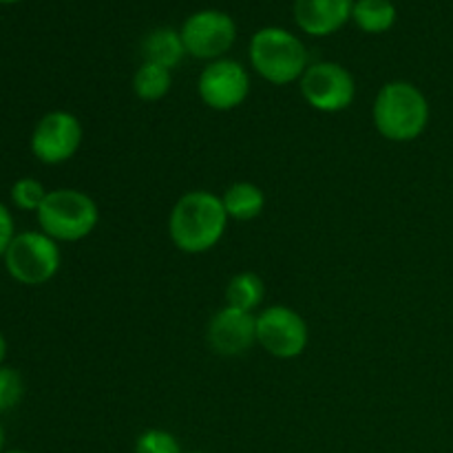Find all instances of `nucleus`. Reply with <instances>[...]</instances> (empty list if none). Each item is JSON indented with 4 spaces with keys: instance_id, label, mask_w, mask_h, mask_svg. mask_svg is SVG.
I'll return each mask as SVG.
<instances>
[{
    "instance_id": "nucleus-13",
    "label": "nucleus",
    "mask_w": 453,
    "mask_h": 453,
    "mask_svg": "<svg viewBox=\"0 0 453 453\" xmlns=\"http://www.w3.org/2000/svg\"><path fill=\"white\" fill-rule=\"evenodd\" d=\"M142 56L144 62H153V65L166 66V69H175L181 65L186 53L184 40H181L180 31L171 29V27H159L153 29L142 42Z\"/></svg>"
},
{
    "instance_id": "nucleus-24",
    "label": "nucleus",
    "mask_w": 453,
    "mask_h": 453,
    "mask_svg": "<svg viewBox=\"0 0 453 453\" xmlns=\"http://www.w3.org/2000/svg\"><path fill=\"white\" fill-rule=\"evenodd\" d=\"M13 3H20V0H0V4H13Z\"/></svg>"
},
{
    "instance_id": "nucleus-9",
    "label": "nucleus",
    "mask_w": 453,
    "mask_h": 453,
    "mask_svg": "<svg viewBox=\"0 0 453 453\" xmlns=\"http://www.w3.org/2000/svg\"><path fill=\"white\" fill-rule=\"evenodd\" d=\"M82 124L69 111H51L42 115L31 133V153L38 162L58 166L78 153L82 144Z\"/></svg>"
},
{
    "instance_id": "nucleus-15",
    "label": "nucleus",
    "mask_w": 453,
    "mask_h": 453,
    "mask_svg": "<svg viewBox=\"0 0 453 453\" xmlns=\"http://www.w3.org/2000/svg\"><path fill=\"white\" fill-rule=\"evenodd\" d=\"M352 20L365 34H385L396 22V4L392 0H354Z\"/></svg>"
},
{
    "instance_id": "nucleus-25",
    "label": "nucleus",
    "mask_w": 453,
    "mask_h": 453,
    "mask_svg": "<svg viewBox=\"0 0 453 453\" xmlns=\"http://www.w3.org/2000/svg\"><path fill=\"white\" fill-rule=\"evenodd\" d=\"M3 453H29V451H18L16 449V451H3Z\"/></svg>"
},
{
    "instance_id": "nucleus-8",
    "label": "nucleus",
    "mask_w": 453,
    "mask_h": 453,
    "mask_svg": "<svg viewBox=\"0 0 453 453\" xmlns=\"http://www.w3.org/2000/svg\"><path fill=\"white\" fill-rule=\"evenodd\" d=\"M301 96L321 113H339L354 102L357 84L352 73L336 62H317L305 69L299 80Z\"/></svg>"
},
{
    "instance_id": "nucleus-10",
    "label": "nucleus",
    "mask_w": 453,
    "mask_h": 453,
    "mask_svg": "<svg viewBox=\"0 0 453 453\" xmlns=\"http://www.w3.org/2000/svg\"><path fill=\"white\" fill-rule=\"evenodd\" d=\"M199 97L215 111H233L246 102L250 93V75L242 62L219 58L208 62L197 82Z\"/></svg>"
},
{
    "instance_id": "nucleus-16",
    "label": "nucleus",
    "mask_w": 453,
    "mask_h": 453,
    "mask_svg": "<svg viewBox=\"0 0 453 453\" xmlns=\"http://www.w3.org/2000/svg\"><path fill=\"white\" fill-rule=\"evenodd\" d=\"M173 73L166 66L142 62L140 69L133 75V93L144 102H157L171 91Z\"/></svg>"
},
{
    "instance_id": "nucleus-6",
    "label": "nucleus",
    "mask_w": 453,
    "mask_h": 453,
    "mask_svg": "<svg viewBox=\"0 0 453 453\" xmlns=\"http://www.w3.org/2000/svg\"><path fill=\"white\" fill-rule=\"evenodd\" d=\"M186 53L199 60H219L237 40L233 16L219 9H202L184 20L180 29Z\"/></svg>"
},
{
    "instance_id": "nucleus-18",
    "label": "nucleus",
    "mask_w": 453,
    "mask_h": 453,
    "mask_svg": "<svg viewBox=\"0 0 453 453\" xmlns=\"http://www.w3.org/2000/svg\"><path fill=\"white\" fill-rule=\"evenodd\" d=\"M49 190L44 188L42 181L34 180V177H20L13 181L12 186V202L13 206L27 212H38L42 202L47 199Z\"/></svg>"
},
{
    "instance_id": "nucleus-1",
    "label": "nucleus",
    "mask_w": 453,
    "mask_h": 453,
    "mask_svg": "<svg viewBox=\"0 0 453 453\" xmlns=\"http://www.w3.org/2000/svg\"><path fill=\"white\" fill-rule=\"evenodd\" d=\"M228 226L221 197L208 190H193L177 199L168 217V234L186 255H202L221 242Z\"/></svg>"
},
{
    "instance_id": "nucleus-21",
    "label": "nucleus",
    "mask_w": 453,
    "mask_h": 453,
    "mask_svg": "<svg viewBox=\"0 0 453 453\" xmlns=\"http://www.w3.org/2000/svg\"><path fill=\"white\" fill-rule=\"evenodd\" d=\"M16 237V228H13V217L12 212L7 211L3 202H0V257H4L9 243Z\"/></svg>"
},
{
    "instance_id": "nucleus-2",
    "label": "nucleus",
    "mask_w": 453,
    "mask_h": 453,
    "mask_svg": "<svg viewBox=\"0 0 453 453\" xmlns=\"http://www.w3.org/2000/svg\"><path fill=\"white\" fill-rule=\"evenodd\" d=\"M374 127L385 140L411 142L425 133L429 124V104L418 87L411 82H388L374 100Z\"/></svg>"
},
{
    "instance_id": "nucleus-7",
    "label": "nucleus",
    "mask_w": 453,
    "mask_h": 453,
    "mask_svg": "<svg viewBox=\"0 0 453 453\" xmlns=\"http://www.w3.org/2000/svg\"><path fill=\"white\" fill-rule=\"evenodd\" d=\"M308 323L288 305H270L257 314V343L274 358H296L308 348Z\"/></svg>"
},
{
    "instance_id": "nucleus-5",
    "label": "nucleus",
    "mask_w": 453,
    "mask_h": 453,
    "mask_svg": "<svg viewBox=\"0 0 453 453\" xmlns=\"http://www.w3.org/2000/svg\"><path fill=\"white\" fill-rule=\"evenodd\" d=\"M3 259L13 281L22 286H42L60 270L62 252L56 239L42 230H27L13 237Z\"/></svg>"
},
{
    "instance_id": "nucleus-20",
    "label": "nucleus",
    "mask_w": 453,
    "mask_h": 453,
    "mask_svg": "<svg viewBox=\"0 0 453 453\" xmlns=\"http://www.w3.org/2000/svg\"><path fill=\"white\" fill-rule=\"evenodd\" d=\"M135 453H181V447L171 432L146 429L137 436Z\"/></svg>"
},
{
    "instance_id": "nucleus-11",
    "label": "nucleus",
    "mask_w": 453,
    "mask_h": 453,
    "mask_svg": "<svg viewBox=\"0 0 453 453\" xmlns=\"http://www.w3.org/2000/svg\"><path fill=\"white\" fill-rule=\"evenodd\" d=\"M208 343L221 357H242L257 343V317L226 305L208 323Z\"/></svg>"
},
{
    "instance_id": "nucleus-17",
    "label": "nucleus",
    "mask_w": 453,
    "mask_h": 453,
    "mask_svg": "<svg viewBox=\"0 0 453 453\" xmlns=\"http://www.w3.org/2000/svg\"><path fill=\"white\" fill-rule=\"evenodd\" d=\"M265 295L264 281L259 274L255 273H239L230 279L228 288H226V301L230 308L243 310V312H252L259 308L261 299Z\"/></svg>"
},
{
    "instance_id": "nucleus-22",
    "label": "nucleus",
    "mask_w": 453,
    "mask_h": 453,
    "mask_svg": "<svg viewBox=\"0 0 453 453\" xmlns=\"http://www.w3.org/2000/svg\"><path fill=\"white\" fill-rule=\"evenodd\" d=\"M4 357H7V339H4V334L0 332V367L4 365Z\"/></svg>"
},
{
    "instance_id": "nucleus-4",
    "label": "nucleus",
    "mask_w": 453,
    "mask_h": 453,
    "mask_svg": "<svg viewBox=\"0 0 453 453\" xmlns=\"http://www.w3.org/2000/svg\"><path fill=\"white\" fill-rule=\"evenodd\" d=\"M35 217L40 230L56 242H80L96 230L100 211L91 195L75 188H56L49 190Z\"/></svg>"
},
{
    "instance_id": "nucleus-12",
    "label": "nucleus",
    "mask_w": 453,
    "mask_h": 453,
    "mask_svg": "<svg viewBox=\"0 0 453 453\" xmlns=\"http://www.w3.org/2000/svg\"><path fill=\"white\" fill-rule=\"evenodd\" d=\"M354 0H295V22L303 34L326 38L352 20Z\"/></svg>"
},
{
    "instance_id": "nucleus-14",
    "label": "nucleus",
    "mask_w": 453,
    "mask_h": 453,
    "mask_svg": "<svg viewBox=\"0 0 453 453\" xmlns=\"http://www.w3.org/2000/svg\"><path fill=\"white\" fill-rule=\"evenodd\" d=\"M221 203L228 219L250 221L261 215L265 206L264 190L252 181H234L221 195Z\"/></svg>"
},
{
    "instance_id": "nucleus-19",
    "label": "nucleus",
    "mask_w": 453,
    "mask_h": 453,
    "mask_svg": "<svg viewBox=\"0 0 453 453\" xmlns=\"http://www.w3.org/2000/svg\"><path fill=\"white\" fill-rule=\"evenodd\" d=\"M22 396H25V379L20 372L9 365L0 367V414L20 405Z\"/></svg>"
},
{
    "instance_id": "nucleus-26",
    "label": "nucleus",
    "mask_w": 453,
    "mask_h": 453,
    "mask_svg": "<svg viewBox=\"0 0 453 453\" xmlns=\"http://www.w3.org/2000/svg\"><path fill=\"white\" fill-rule=\"evenodd\" d=\"M190 453H206V451H190Z\"/></svg>"
},
{
    "instance_id": "nucleus-23",
    "label": "nucleus",
    "mask_w": 453,
    "mask_h": 453,
    "mask_svg": "<svg viewBox=\"0 0 453 453\" xmlns=\"http://www.w3.org/2000/svg\"><path fill=\"white\" fill-rule=\"evenodd\" d=\"M4 451V429H3V425H0V453Z\"/></svg>"
},
{
    "instance_id": "nucleus-3",
    "label": "nucleus",
    "mask_w": 453,
    "mask_h": 453,
    "mask_svg": "<svg viewBox=\"0 0 453 453\" xmlns=\"http://www.w3.org/2000/svg\"><path fill=\"white\" fill-rule=\"evenodd\" d=\"M250 65L270 84H292L308 69L305 44L281 27H264L250 38Z\"/></svg>"
}]
</instances>
